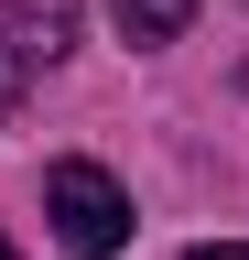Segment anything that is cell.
Here are the masks:
<instances>
[{
  "instance_id": "obj_1",
  "label": "cell",
  "mask_w": 249,
  "mask_h": 260,
  "mask_svg": "<svg viewBox=\"0 0 249 260\" xmlns=\"http://www.w3.org/2000/svg\"><path fill=\"white\" fill-rule=\"evenodd\" d=\"M44 217H54V239L87 249V260H109L119 239H130V195H119L98 162H54L44 174Z\"/></svg>"
},
{
  "instance_id": "obj_2",
  "label": "cell",
  "mask_w": 249,
  "mask_h": 260,
  "mask_svg": "<svg viewBox=\"0 0 249 260\" xmlns=\"http://www.w3.org/2000/svg\"><path fill=\"white\" fill-rule=\"evenodd\" d=\"M65 32H76V0H0V119H11L22 87L65 54Z\"/></svg>"
},
{
  "instance_id": "obj_3",
  "label": "cell",
  "mask_w": 249,
  "mask_h": 260,
  "mask_svg": "<svg viewBox=\"0 0 249 260\" xmlns=\"http://www.w3.org/2000/svg\"><path fill=\"white\" fill-rule=\"evenodd\" d=\"M184 22H195V0H119V32L130 44H173Z\"/></svg>"
},
{
  "instance_id": "obj_4",
  "label": "cell",
  "mask_w": 249,
  "mask_h": 260,
  "mask_svg": "<svg viewBox=\"0 0 249 260\" xmlns=\"http://www.w3.org/2000/svg\"><path fill=\"white\" fill-rule=\"evenodd\" d=\"M184 260H249V239H206V249H184Z\"/></svg>"
},
{
  "instance_id": "obj_5",
  "label": "cell",
  "mask_w": 249,
  "mask_h": 260,
  "mask_svg": "<svg viewBox=\"0 0 249 260\" xmlns=\"http://www.w3.org/2000/svg\"><path fill=\"white\" fill-rule=\"evenodd\" d=\"M0 260H22V249H11V239H0Z\"/></svg>"
}]
</instances>
